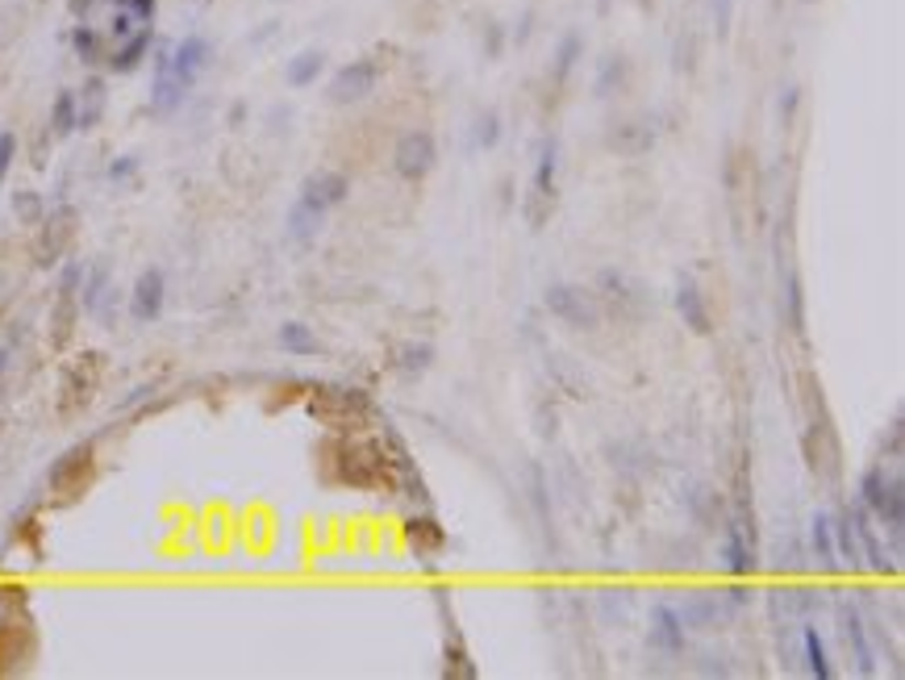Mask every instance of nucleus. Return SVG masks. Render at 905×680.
<instances>
[{"mask_svg":"<svg viewBox=\"0 0 905 680\" xmlns=\"http://www.w3.org/2000/svg\"><path fill=\"white\" fill-rule=\"evenodd\" d=\"M731 4H735V0H717V30H722V34L731 30Z\"/></svg>","mask_w":905,"mask_h":680,"instance_id":"5701e85b","label":"nucleus"},{"mask_svg":"<svg viewBox=\"0 0 905 680\" xmlns=\"http://www.w3.org/2000/svg\"><path fill=\"white\" fill-rule=\"evenodd\" d=\"M677 309H680V318H684V326H693L698 334H710V330H714V326H710V314H705V301H701V293L693 280H684L677 288Z\"/></svg>","mask_w":905,"mask_h":680,"instance_id":"6e6552de","label":"nucleus"},{"mask_svg":"<svg viewBox=\"0 0 905 680\" xmlns=\"http://www.w3.org/2000/svg\"><path fill=\"white\" fill-rule=\"evenodd\" d=\"M13 151H18V138L4 130L0 134V184H4V176H9V163H13Z\"/></svg>","mask_w":905,"mask_h":680,"instance_id":"412c9836","label":"nucleus"},{"mask_svg":"<svg viewBox=\"0 0 905 680\" xmlns=\"http://www.w3.org/2000/svg\"><path fill=\"white\" fill-rule=\"evenodd\" d=\"M555 171H560V142L547 138L543 151H539V163H534V176H530V196H526V222L530 226H543L555 209Z\"/></svg>","mask_w":905,"mask_h":680,"instance_id":"f257e3e1","label":"nucleus"},{"mask_svg":"<svg viewBox=\"0 0 905 680\" xmlns=\"http://www.w3.org/2000/svg\"><path fill=\"white\" fill-rule=\"evenodd\" d=\"M576 55H581V34H567V39L560 42V55H555V79H560V84L567 79L572 63H576Z\"/></svg>","mask_w":905,"mask_h":680,"instance_id":"f3484780","label":"nucleus"},{"mask_svg":"<svg viewBox=\"0 0 905 680\" xmlns=\"http://www.w3.org/2000/svg\"><path fill=\"white\" fill-rule=\"evenodd\" d=\"M134 168H138V159H117L109 168V180H126V176H134Z\"/></svg>","mask_w":905,"mask_h":680,"instance_id":"4be33fe9","label":"nucleus"},{"mask_svg":"<svg viewBox=\"0 0 905 680\" xmlns=\"http://www.w3.org/2000/svg\"><path fill=\"white\" fill-rule=\"evenodd\" d=\"M376 84H380L376 59H355V63H347L339 76L330 79V100H334V105H355V100L376 93Z\"/></svg>","mask_w":905,"mask_h":680,"instance_id":"f03ea898","label":"nucleus"},{"mask_svg":"<svg viewBox=\"0 0 905 680\" xmlns=\"http://www.w3.org/2000/svg\"><path fill=\"white\" fill-rule=\"evenodd\" d=\"M726 564H731V572H735V576H743V572H752V551H747V543H743V534H738V530H731V534H726Z\"/></svg>","mask_w":905,"mask_h":680,"instance_id":"dca6fc26","label":"nucleus"},{"mask_svg":"<svg viewBox=\"0 0 905 680\" xmlns=\"http://www.w3.org/2000/svg\"><path fill=\"white\" fill-rule=\"evenodd\" d=\"M547 309L555 318H564L567 326H593V321H597V309L585 301V293H576V288H567V284L547 288Z\"/></svg>","mask_w":905,"mask_h":680,"instance_id":"423d86ee","label":"nucleus"},{"mask_svg":"<svg viewBox=\"0 0 905 680\" xmlns=\"http://www.w3.org/2000/svg\"><path fill=\"white\" fill-rule=\"evenodd\" d=\"M497 138H501L497 114H485V117H480V130H476V142H480V147H497Z\"/></svg>","mask_w":905,"mask_h":680,"instance_id":"aec40b11","label":"nucleus"},{"mask_svg":"<svg viewBox=\"0 0 905 680\" xmlns=\"http://www.w3.org/2000/svg\"><path fill=\"white\" fill-rule=\"evenodd\" d=\"M130 314L138 321H155L159 314H163V272H159V267H151V272H142V276H138V284H134Z\"/></svg>","mask_w":905,"mask_h":680,"instance_id":"0eeeda50","label":"nucleus"},{"mask_svg":"<svg viewBox=\"0 0 905 680\" xmlns=\"http://www.w3.org/2000/svg\"><path fill=\"white\" fill-rule=\"evenodd\" d=\"M780 114H785V121H792V114H797V93L789 88V96H785V105H780Z\"/></svg>","mask_w":905,"mask_h":680,"instance_id":"b1692460","label":"nucleus"},{"mask_svg":"<svg viewBox=\"0 0 905 680\" xmlns=\"http://www.w3.org/2000/svg\"><path fill=\"white\" fill-rule=\"evenodd\" d=\"M321 63H326L321 51H305V55H297L292 63H288V84H292V88H309V84L318 79Z\"/></svg>","mask_w":905,"mask_h":680,"instance_id":"9b49d317","label":"nucleus"},{"mask_svg":"<svg viewBox=\"0 0 905 680\" xmlns=\"http://www.w3.org/2000/svg\"><path fill=\"white\" fill-rule=\"evenodd\" d=\"M651 639H656V647H663V651H680V647H684V626H680L677 609H668V605H660V609H656Z\"/></svg>","mask_w":905,"mask_h":680,"instance_id":"1a4fd4ad","label":"nucleus"},{"mask_svg":"<svg viewBox=\"0 0 905 680\" xmlns=\"http://www.w3.org/2000/svg\"><path fill=\"white\" fill-rule=\"evenodd\" d=\"M51 126H55L58 138H63V134L76 130V126H79L76 93H58V96H55V109H51Z\"/></svg>","mask_w":905,"mask_h":680,"instance_id":"ddd939ff","label":"nucleus"},{"mask_svg":"<svg viewBox=\"0 0 905 680\" xmlns=\"http://www.w3.org/2000/svg\"><path fill=\"white\" fill-rule=\"evenodd\" d=\"M205 59H209V42H205V39H196V34H189V39L180 42V46H175V51H171L168 59H159V67H163V72H168L171 79H180L184 88H192V79L201 76Z\"/></svg>","mask_w":905,"mask_h":680,"instance_id":"39448f33","label":"nucleus"},{"mask_svg":"<svg viewBox=\"0 0 905 680\" xmlns=\"http://www.w3.org/2000/svg\"><path fill=\"white\" fill-rule=\"evenodd\" d=\"M622 84L626 79V63H622V55H609L605 59V67H601V79H597V96H609V84Z\"/></svg>","mask_w":905,"mask_h":680,"instance_id":"a211bd4d","label":"nucleus"},{"mask_svg":"<svg viewBox=\"0 0 905 680\" xmlns=\"http://www.w3.org/2000/svg\"><path fill=\"white\" fill-rule=\"evenodd\" d=\"M813 548H818V560H834V543H830V522L827 518H818L813 522Z\"/></svg>","mask_w":905,"mask_h":680,"instance_id":"6ab92c4d","label":"nucleus"},{"mask_svg":"<svg viewBox=\"0 0 905 680\" xmlns=\"http://www.w3.org/2000/svg\"><path fill=\"white\" fill-rule=\"evenodd\" d=\"M806 660H810V672L818 680H827L830 677V663H827V647H822V639H818V630L813 626H806Z\"/></svg>","mask_w":905,"mask_h":680,"instance_id":"2eb2a0df","label":"nucleus"},{"mask_svg":"<svg viewBox=\"0 0 905 680\" xmlns=\"http://www.w3.org/2000/svg\"><path fill=\"white\" fill-rule=\"evenodd\" d=\"M280 347L284 351H292V355H313V351H318V339L305 330L301 321H284L280 326Z\"/></svg>","mask_w":905,"mask_h":680,"instance_id":"f8f14e48","label":"nucleus"},{"mask_svg":"<svg viewBox=\"0 0 905 680\" xmlns=\"http://www.w3.org/2000/svg\"><path fill=\"white\" fill-rule=\"evenodd\" d=\"M147 46H151V30H142V34H134L130 42H121L114 55L105 59L114 72H134L138 63H142V55H147Z\"/></svg>","mask_w":905,"mask_h":680,"instance_id":"9d476101","label":"nucleus"},{"mask_svg":"<svg viewBox=\"0 0 905 680\" xmlns=\"http://www.w3.org/2000/svg\"><path fill=\"white\" fill-rule=\"evenodd\" d=\"M347 192H351V184H347V176H342V171H318V176H309V180H305L301 205L326 217V209L342 205V201H347Z\"/></svg>","mask_w":905,"mask_h":680,"instance_id":"20e7f679","label":"nucleus"},{"mask_svg":"<svg viewBox=\"0 0 905 680\" xmlns=\"http://www.w3.org/2000/svg\"><path fill=\"white\" fill-rule=\"evenodd\" d=\"M76 109H79V126H84V130L96 126V117L105 109V84H100V79H93V84L84 88V100L76 96Z\"/></svg>","mask_w":905,"mask_h":680,"instance_id":"4468645a","label":"nucleus"},{"mask_svg":"<svg viewBox=\"0 0 905 680\" xmlns=\"http://www.w3.org/2000/svg\"><path fill=\"white\" fill-rule=\"evenodd\" d=\"M393 168L401 180H422L434 168V138L426 130H409L393 151Z\"/></svg>","mask_w":905,"mask_h":680,"instance_id":"7ed1b4c3","label":"nucleus"}]
</instances>
